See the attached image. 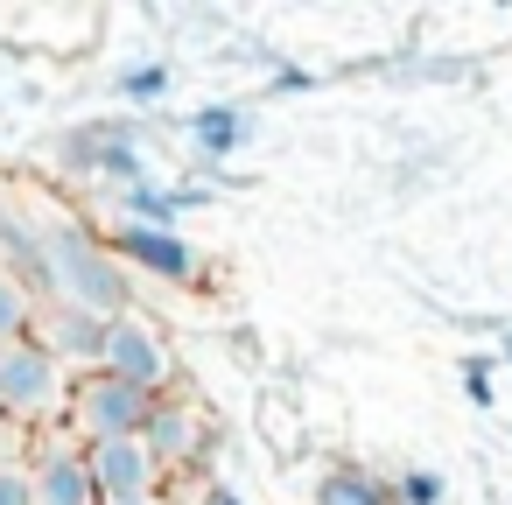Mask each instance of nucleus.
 <instances>
[{"mask_svg": "<svg viewBox=\"0 0 512 505\" xmlns=\"http://www.w3.org/2000/svg\"><path fill=\"white\" fill-rule=\"evenodd\" d=\"M43 302L85 309L99 323L134 309V274L113 260V246L71 218H43Z\"/></svg>", "mask_w": 512, "mask_h": 505, "instance_id": "obj_1", "label": "nucleus"}, {"mask_svg": "<svg viewBox=\"0 0 512 505\" xmlns=\"http://www.w3.org/2000/svg\"><path fill=\"white\" fill-rule=\"evenodd\" d=\"M64 400H71V372H64L36 337L0 344V421L43 428V421L64 414Z\"/></svg>", "mask_w": 512, "mask_h": 505, "instance_id": "obj_2", "label": "nucleus"}, {"mask_svg": "<svg viewBox=\"0 0 512 505\" xmlns=\"http://www.w3.org/2000/svg\"><path fill=\"white\" fill-rule=\"evenodd\" d=\"M148 407H155V393H141V386H127L113 372H85V379H71L64 428L78 442H127V435L148 428Z\"/></svg>", "mask_w": 512, "mask_h": 505, "instance_id": "obj_3", "label": "nucleus"}, {"mask_svg": "<svg viewBox=\"0 0 512 505\" xmlns=\"http://www.w3.org/2000/svg\"><path fill=\"white\" fill-rule=\"evenodd\" d=\"M99 372H113V379H127V386H141V393H169V379H176V351H169V337H162V323L155 316H141V309H127V316H113L106 323V351H99Z\"/></svg>", "mask_w": 512, "mask_h": 505, "instance_id": "obj_4", "label": "nucleus"}, {"mask_svg": "<svg viewBox=\"0 0 512 505\" xmlns=\"http://www.w3.org/2000/svg\"><path fill=\"white\" fill-rule=\"evenodd\" d=\"M64 169H78V176H99V183H113V190H134V183H148L155 176V162L141 155V141H134V127H120V120H92V127H78V134H64Z\"/></svg>", "mask_w": 512, "mask_h": 505, "instance_id": "obj_5", "label": "nucleus"}, {"mask_svg": "<svg viewBox=\"0 0 512 505\" xmlns=\"http://www.w3.org/2000/svg\"><path fill=\"white\" fill-rule=\"evenodd\" d=\"M106 246H113V260H120L127 274H141V281L190 288V281L204 274V253H197L183 232H162V225H113Z\"/></svg>", "mask_w": 512, "mask_h": 505, "instance_id": "obj_6", "label": "nucleus"}, {"mask_svg": "<svg viewBox=\"0 0 512 505\" xmlns=\"http://www.w3.org/2000/svg\"><path fill=\"white\" fill-rule=\"evenodd\" d=\"M29 505H99L85 442H78L71 428H64V435H36V456H29Z\"/></svg>", "mask_w": 512, "mask_h": 505, "instance_id": "obj_7", "label": "nucleus"}, {"mask_svg": "<svg viewBox=\"0 0 512 505\" xmlns=\"http://www.w3.org/2000/svg\"><path fill=\"white\" fill-rule=\"evenodd\" d=\"M85 463H92L99 505H134V498H155V484H162V463L148 456L141 435H127V442H85Z\"/></svg>", "mask_w": 512, "mask_h": 505, "instance_id": "obj_8", "label": "nucleus"}, {"mask_svg": "<svg viewBox=\"0 0 512 505\" xmlns=\"http://www.w3.org/2000/svg\"><path fill=\"white\" fill-rule=\"evenodd\" d=\"M29 337L64 365V372H99V351H106V323L99 316H85V309H64V302H36V323H29Z\"/></svg>", "mask_w": 512, "mask_h": 505, "instance_id": "obj_9", "label": "nucleus"}, {"mask_svg": "<svg viewBox=\"0 0 512 505\" xmlns=\"http://www.w3.org/2000/svg\"><path fill=\"white\" fill-rule=\"evenodd\" d=\"M141 442H148V456H155L162 470H183V463H197V456L211 449V421H204L190 400L162 393V400L148 407V428H141Z\"/></svg>", "mask_w": 512, "mask_h": 505, "instance_id": "obj_10", "label": "nucleus"}, {"mask_svg": "<svg viewBox=\"0 0 512 505\" xmlns=\"http://www.w3.org/2000/svg\"><path fill=\"white\" fill-rule=\"evenodd\" d=\"M260 134V120L246 113V106H204V113H190V148L204 155V162H225V155H239L246 141Z\"/></svg>", "mask_w": 512, "mask_h": 505, "instance_id": "obj_11", "label": "nucleus"}, {"mask_svg": "<svg viewBox=\"0 0 512 505\" xmlns=\"http://www.w3.org/2000/svg\"><path fill=\"white\" fill-rule=\"evenodd\" d=\"M183 211H190V204H183V183L148 176V183L120 190V225H162V232H176V218H183Z\"/></svg>", "mask_w": 512, "mask_h": 505, "instance_id": "obj_12", "label": "nucleus"}, {"mask_svg": "<svg viewBox=\"0 0 512 505\" xmlns=\"http://www.w3.org/2000/svg\"><path fill=\"white\" fill-rule=\"evenodd\" d=\"M316 505H393V484L372 470H323Z\"/></svg>", "mask_w": 512, "mask_h": 505, "instance_id": "obj_13", "label": "nucleus"}, {"mask_svg": "<svg viewBox=\"0 0 512 505\" xmlns=\"http://www.w3.org/2000/svg\"><path fill=\"white\" fill-rule=\"evenodd\" d=\"M29 323H36V288H29L22 274L0 267V344H22Z\"/></svg>", "mask_w": 512, "mask_h": 505, "instance_id": "obj_14", "label": "nucleus"}, {"mask_svg": "<svg viewBox=\"0 0 512 505\" xmlns=\"http://www.w3.org/2000/svg\"><path fill=\"white\" fill-rule=\"evenodd\" d=\"M169 85H176V71L155 57V64H127L120 78H113V92L127 99V106H162L169 99Z\"/></svg>", "mask_w": 512, "mask_h": 505, "instance_id": "obj_15", "label": "nucleus"}, {"mask_svg": "<svg viewBox=\"0 0 512 505\" xmlns=\"http://www.w3.org/2000/svg\"><path fill=\"white\" fill-rule=\"evenodd\" d=\"M442 498H449L442 470H400L393 477V505H442Z\"/></svg>", "mask_w": 512, "mask_h": 505, "instance_id": "obj_16", "label": "nucleus"}, {"mask_svg": "<svg viewBox=\"0 0 512 505\" xmlns=\"http://www.w3.org/2000/svg\"><path fill=\"white\" fill-rule=\"evenodd\" d=\"M0 505H29V463L0 456Z\"/></svg>", "mask_w": 512, "mask_h": 505, "instance_id": "obj_17", "label": "nucleus"}, {"mask_svg": "<svg viewBox=\"0 0 512 505\" xmlns=\"http://www.w3.org/2000/svg\"><path fill=\"white\" fill-rule=\"evenodd\" d=\"M309 85H316V78H309L302 64H274V71H267V92H281V99H288V92H309Z\"/></svg>", "mask_w": 512, "mask_h": 505, "instance_id": "obj_18", "label": "nucleus"}, {"mask_svg": "<svg viewBox=\"0 0 512 505\" xmlns=\"http://www.w3.org/2000/svg\"><path fill=\"white\" fill-rule=\"evenodd\" d=\"M463 393H470V407H491L498 393H491V365H463Z\"/></svg>", "mask_w": 512, "mask_h": 505, "instance_id": "obj_19", "label": "nucleus"}, {"mask_svg": "<svg viewBox=\"0 0 512 505\" xmlns=\"http://www.w3.org/2000/svg\"><path fill=\"white\" fill-rule=\"evenodd\" d=\"M197 505H246V491H232V484H211Z\"/></svg>", "mask_w": 512, "mask_h": 505, "instance_id": "obj_20", "label": "nucleus"}, {"mask_svg": "<svg viewBox=\"0 0 512 505\" xmlns=\"http://www.w3.org/2000/svg\"><path fill=\"white\" fill-rule=\"evenodd\" d=\"M505 358H512V337H505Z\"/></svg>", "mask_w": 512, "mask_h": 505, "instance_id": "obj_21", "label": "nucleus"}, {"mask_svg": "<svg viewBox=\"0 0 512 505\" xmlns=\"http://www.w3.org/2000/svg\"><path fill=\"white\" fill-rule=\"evenodd\" d=\"M134 505H155V498H134Z\"/></svg>", "mask_w": 512, "mask_h": 505, "instance_id": "obj_22", "label": "nucleus"}]
</instances>
